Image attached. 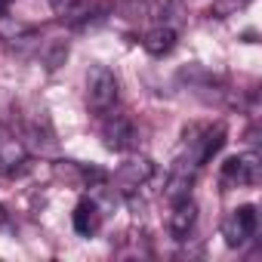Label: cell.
<instances>
[{
	"instance_id": "12",
	"label": "cell",
	"mask_w": 262,
	"mask_h": 262,
	"mask_svg": "<svg viewBox=\"0 0 262 262\" xmlns=\"http://www.w3.org/2000/svg\"><path fill=\"white\" fill-rule=\"evenodd\" d=\"M7 222V213H4V207H0V225H4Z\"/></svg>"
},
{
	"instance_id": "2",
	"label": "cell",
	"mask_w": 262,
	"mask_h": 262,
	"mask_svg": "<svg viewBox=\"0 0 262 262\" xmlns=\"http://www.w3.org/2000/svg\"><path fill=\"white\" fill-rule=\"evenodd\" d=\"M259 231V213L253 204H244V207H234L225 222H222V237L228 247H244L247 241H253Z\"/></svg>"
},
{
	"instance_id": "8",
	"label": "cell",
	"mask_w": 262,
	"mask_h": 262,
	"mask_svg": "<svg viewBox=\"0 0 262 262\" xmlns=\"http://www.w3.org/2000/svg\"><path fill=\"white\" fill-rule=\"evenodd\" d=\"M155 173V167H151V161L148 158H133V161H126L120 170H117V185L123 188V191H133V188H139V185H145L148 182V176Z\"/></svg>"
},
{
	"instance_id": "6",
	"label": "cell",
	"mask_w": 262,
	"mask_h": 262,
	"mask_svg": "<svg viewBox=\"0 0 262 262\" xmlns=\"http://www.w3.org/2000/svg\"><path fill=\"white\" fill-rule=\"evenodd\" d=\"M194 219H198V204H194L188 194H185V198H176V201H173V213H170V234H173L176 241L188 237Z\"/></svg>"
},
{
	"instance_id": "11",
	"label": "cell",
	"mask_w": 262,
	"mask_h": 262,
	"mask_svg": "<svg viewBox=\"0 0 262 262\" xmlns=\"http://www.w3.org/2000/svg\"><path fill=\"white\" fill-rule=\"evenodd\" d=\"M10 7H13V0H0V16H7Z\"/></svg>"
},
{
	"instance_id": "9",
	"label": "cell",
	"mask_w": 262,
	"mask_h": 262,
	"mask_svg": "<svg viewBox=\"0 0 262 262\" xmlns=\"http://www.w3.org/2000/svg\"><path fill=\"white\" fill-rule=\"evenodd\" d=\"M71 222H74V231H77V234H83V237H93V234L99 231V225H102L99 204H96L93 198H83V201H77Z\"/></svg>"
},
{
	"instance_id": "1",
	"label": "cell",
	"mask_w": 262,
	"mask_h": 262,
	"mask_svg": "<svg viewBox=\"0 0 262 262\" xmlns=\"http://www.w3.org/2000/svg\"><path fill=\"white\" fill-rule=\"evenodd\" d=\"M120 99V83H117V74L105 65H93L86 71V108L99 117L111 114L114 105Z\"/></svg>"
},
{
	"instance_id": "7",
	"label": "cell",
	"mask_w": 262,
	"mask_h": 262,
	"mask_svg": "<svg viewBox=\"0 0 262 262\" xmlns=\"http://www.w3.org/2000/svg\"><path fill=\"white\" fill-rule=\"evenodd\" d=\"M25 164H28L25 145H22L13 133L0 129V170H4V173H16V170H22Z\"/></svg>"
},
{
	"instance_id": "4",
	"label": "cell",
	"mask_w": 262,
	"mask_h": 262,
	"mask_svg": "<svg viewBox=\"0 0 262 262\" xmlns=\"http://www.w3.org/2000/svg\"><path fill=\"white\" fill-rule=\"evenodd\" d=\"M222 179L225 182H234V185H256L259 182V158L253 151L250 155H241V158H231L222 167Z\"/></svg>"
},
{
	"instance_id": "10",
	"label": "cell",
	"mask_w": 262,
	"mask_h": 262,
	"mask_svg": "<svg viewBox=\"0 0 262 262\" xmlns=\"http://www.w3.org/2000/svg\"><path fill=\"white\" fill-rule=\"evenodd\" d=\"M142 47H145V53H151V56H167L173 47H176V31L170 28V25H158V28H151L145 37H142Z\"/></svg>"
},
{
	"instance_id": "3",
	"label": "cell",
	"mask_w": 262,
	"mask_h": 262,
	"mask_svg": "<svg viewBox=\"0 0 262 262\" xmlns=\"http://www.w3.org/2000/svg\"><path fill=\"white\" fill-rule=\"evenodd\" d=\"M105 126H102V139L111 151H129V148H136V123L129 120L126 114H105Z\"/></svg>"
},
{
	"instance_id": "5",
	"label": "cell",
	"mask_w": 262,
	"mask_h": 262,
	"mask_svg": "<svg viewBox=\"0 0 262 262\" xmlns=\"http://www.w3.org/2000/svg\"><path fill=\"white\" fill-rule=\"evenodd\" d=\"M50 4H53L56 16H59L62 22L77 25V28L90 25V19H93V13H96V4H93V0H50Z\"/></svg>"
}]
</instances>
